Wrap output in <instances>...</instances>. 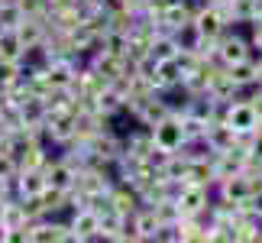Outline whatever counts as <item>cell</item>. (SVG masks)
Masks as SVG:
<instances>
[{
    "mask_svg": "<svg viewBox=\"0 0 262 243\" xmlns=\"http://www.w3.org/2000/svg\"><path fill=\"white\" fill-rule=\"evenodd\" d=\"M4 33H7V26H4V23H0V36H4Z\"/></svg>",
    "mask_w": 262,
    "mask_h": 243,
    "instance_id": "obj_28",
    "label": "cell"
},
{
    "mask_svg": "<svg viewBox=\"0 0 262 243\" xmlns=\"http://www.w3.org/2000/svg\"><path fill=\"white\" fill-rule=\"evenodd\" d=\"M207 97H214L217 104H230V100L243 97V91L236 88V81L230 78V72L224 65H214V72L207 78Z\"/></svg>",
    "mask_w": 262,
    "mask_h": 243,
    "instance_id": "obj_10",
    "label": "cell"
},
{
    "mask_svg": "<svg viewBox=\"0 0 262 243\" xmlns=\"http://www.w3.org/2000/svg\"><path fill=\"white\" fill-rule=\"evenodd\" d=\"M191 23H194L198 36H204V39H217V36L230 26V19H227V10H224V7L207 4V7H201L198 13L191 16Z\"/></svg>",
    "mask_w": 262,
    "mask_h": 243,
    "instance_id": "obj_7",
    "label": "cell"
},
{
    "mask_svg": "<svg viewBox=\"0 0 262 243\" xmlns=\"http://www.w3.org/2000/svg\"><path fill=\"white\" fill-rule=\"evenodd\" d=\"M256 19H262V0H256Z\"/></svg>",
    "mask_w": 262,
    "mask_h": 243,
    "instance_id": "obj_26",
    "label": "cell"
},
{
    "mask_svg": "<svg viewBox=\"0 0 262 243\" xmlns=\"http://www.w3.org/2000/svg\"><path fill=\"white\" fill-rule=\"evenodd\" d=\"M214 58H217V65H224V68L249 58V36H243L236 26H227L214 43Z\"/></svg>",
    "mask_w": 262,
    "mask_h": 243,
    "instance_id": "obj_1",
    "label": "cell"
},
{
    "mask_svg": "<svg viewBox=\"0 0 262 243\" xmlns=\"http://www.w3.org/2000/svg\"><path fill=\"white\" fill-rule=\"evenodd\" d=\"M23 55H26V49L19 46V39L13 29H7L4 36H0V58H10V62H23Z\"/></svg>",
    "mask_w": 262,
    "mask_h": 243,
    "instance_id": "obj_18",
    "label": "cell"
},
{
    "mask_svg": "<svg viewBox=\"0 0 262 243\" xmlns=\"http://www.w3.org/2000/svg\"><path fill=\"white\" fill-rule=\"evenodd\" d=\"M204 143L214 149V153H230V149L239 146V133H233V127H230L224 117H217V120H210V124H207Z\"/></svg>",
    "mask_w": 262,
    "mask_h": 243,
    "instance_id": "obj_11",
    "label": "cell"
},
{
    "mask_svg": "<svg viewBox=\"0 0 262 243\" xmlns=\"http://www.w3.org/2000/svg\"><path fill=\"white\" fill-rule=\"evenodd\" d=\"M185 23H191V10L185 7V0H175V4L159 10V26L168 29V33H178Z\"/></svg>",
    "mask_w": 262,
    "mask_h": 243,
    "instance_id": "obj_14",
    "label": "cell"
},
{
    "mask_svg": "<svg viewBox=\"0 0 262 243\" xmlns=\"http://www.w3.org/2000/svg\"><path fill=\"white\" fill-rule=\"evenodd\" d=\"M243 97L249 100V104H253V110H256V114H259V120H262V85H256V88H249V91H246Z\"/></svg>",
    "mask_w": 262,
    "mask_h": 243,
    "instance_id": "obj_22",
    "label": "cell"
},
{
    "mask_svg": "<svg viewBox=\"0 0 262 243\" xmlns=\"http://www.w3.org/2000/svg\"><path fill=\"white\" fill-rule=\"evenodd\" d=\"M220 117H224L227 124L233 127V133H239V136H249L259 127V114L253 110V104H249L246 97H236V100H230V104H224V114Z\"/></svg>",
    "mask_w": 262,
    "mask_h": 243,
    "instance_id": "obj_4",
    "label": "cell"
},
{
    "mask_svg": "<svg viewBox=\"0 0 262 243\" xmlns=\"http://www.w3.org/2000/svg\"><path fill=\"white\" fill-rule=\"evenodd\" d=\"M68 230H72V243H91V240H97V230H100L97 211L94 208L72 211V217H68Z\"/></svg>",
    "mask_w": 262,
    "mask_h": 243,
    "instance_id": "obj_8",
    "label": "cell"
},
{
    "mask_svg": "<svg viewBox=\"0 0 262 243\" xmlns=\"http://www.w3.org/2000/svg\"><path fill=\"white\" fill-rule=\"evenodd\" d=\"M227 19L230 26H246L256 19V0H227Z\"/></svg>",
    "mask_w": 262,
    "mask_h": 243,
    "instance_id": "obj_17",
    "label": "cell"
},
{
    "mask_svg": "<svg viewBox=\"0 0 262 243\" xmlns=\"http://www.w3.org/2000/svg\"><path fill=\"white\" fill-rule=\"evenodd\" d=\"M168 114H172V104H168V97L162 94V91H156V94H149L143 104L136 107V114H133V120L139 127H146V130H152L159 120H165Z\"/></svg>",
    "mask_w": 262,
    "mask_h": 243,
    "instance_id": "obj_9",
    "label": "cell"
},
{
    "mask_svg": "<svg viewBox=\"0 0 262 243\" xmlns=\"http://www.w3.org/2000/svg\"><path fill=\"white\" fill-rule=\"evenodd\" d=\"M42 172H46V185H52V188H62V191H68V188H75V178H78V169L72 166L68 159H52L49 156V162L42 166Z\"/></svg>",
    "mask_w": 262,
    "mask_h": 243,
    "instance_id": "obj_12",
    "label": "cell"
},
{
    "mask_svg": "<svg viewBox=\"0 0 262 243\" xmlns=\"http://www.w3.org/2000/svg\"><path fill=\"white\" fill-rule=\"evenodd\" d=\"M249 208H253V214L262 220V191H256V195L249 198Z\"/></svg>",
    "mask_w": 262,
    "mask_h": 243,
    "instance_id": "obj_24",
    "label": "cell"
},
{
    "mask_svg": "<svg viewBox=\"0 0 262 243\" xmlns=\"http://www.w3.org/2000/svg\"><path fill=\"white\" fill-rule=\"evenodd\" d=\"M49 4V10H65V7H72L75 0H46Z\"/></svg>",
    "mask_w": 262,
    "mask_h": 243,
    "instance_id": "obj_25",
    "label": "cell"
},
{
    "mask_svg": "<svg viewBox=\"0 0 262 243\" xmlns=\"http://www.w3.org/2000/svg\"><path fill=\"white\" fill-rule=\"evenodd\" d=\"M259 85H262V62H259Z\"/></svg>",
    "mask_w": 262,
    "mask_h": 243,
    "instance_id": "obj_27",
    "label": "cell"
},
{
    "mask_svg": "<svg viewBox=\"0 0 262 243\" xmlns=\"http://www.w3.org/2000/svg\"><path fill=\"white\" fill-rule=\"evenodd\" d=\"M16 7L23 10V16H46L49 13L46 0H16Z\"/></svg>",
    "mask_w": 262,
    "mask_h": 243,
    "instance_id": "obj_21",
    "label": "cell"
},
{
    "mask_svg": "<svg viewBox=\"0 0 262 243\" xmlns=\"http://www.w3.org/2000/svg\"><path fill=\"white\" fill-rule=\"evenodd\" d=\"M107 201H110V208L117 211V214H123V217H129L133 211L143 205L139 201V195L129 185H120V181H114V188H110V195H107Z\"/></svg>",
    "mask_w": 262,
    "mask_h": 243,
    "instance_id": "obj_13",
    "label": "cell"
},
{
    "mask_svg": "<svg viewBox=\"0 0 262 243\" xmlns=\"http://www.w3.org/2000/svg\"><path fill=\"white\" fill-rule=\"evenodd\" d=\"M42 139H46V146L65 149L75 139V114H68V110H62V114H49L46 124H42Z\"/></svg>",
    "mask_w": 262,
    "mask_h": 243,
    "instance_id": "obj_5",
    "label": "cell"
},
{
    "mask_svg": "<svg viewBox=\"0 0 262 243\" xmlns=\"http://www.w3.org/2000/svg\"><path fill=\"white\" fill-rule=\"evenodd\" d=\"M29 243H72L68 220L58 217H39L29 224Z\"/></svg>",
    "mask_w": 262,
    "mask_h": 243,
    "instance_id": "obj_6",
    "label": "cell"
},
{
    "mask_svg": "<svg viewBox=\"0 0 262 243\" xmlns=\"http://www.w3.org/2000/svg\"><path fill=\"white\" fill-rule=\"evenodd\" d=\"M149 136H152V146H156V149H162V153H178V149L185 146L181 117H178V114H168L165 120H159V124L149 130Z\"/></svg>",
    "mask_w": 262,
    "mask_h": 243,
    "instance_id": "obj_3",
    "label": "cell"
},
{
    "mask_svg": "<svg viewBox=\"0 0 262 243\" xmlns=\"http://www.w3.org/2000/svg\"><path fill=\"white\" fill-rule=\"evenodd\" d=\"M19 19H23V10H19L16 4H0V23H4L7 29H13Z\"/></svg>",
    "mask_w": 262,
    "mask_h": 243,
    "instance_id": "obj_20",
    "label": "cell"
},
{
    "mask_svg": "<svg viewBox=\"0 0 262 243\" xmlns=\"http://www.w3.org/2000/svg\"><path fill=\"white\" fill-rule=\"evenodd\" d=\"M7 198H13V188H10V178L0 175V205H4Z\"/></svg>",
    "mask_w": 262,
    "mask_h": 243,
    "instance_id": "obj_23",
    "label": "cell"
},
{
    "mask_svg": "<svg viewBox=\"0 0 262 243\" xmlns=\"http://www.w3.org/2000/svg\"><path fill=\"white\" fill-rule=\"evenodd\" d=\"M175 208L181 217H204V211L214 198V188L207 185H178L175 188Z\"/></svg>",
    "mask_w": 262,
    "mask_h": 243,
    "instance_id": "obj_2",
    "label": "cell"
},
{
    "mask_svg": "<svg viewBox=\"0 0 262 243\" xmlns=\"http://www.w3.org/2000/svg\"><path fill=\"white\" fill-rule=\"evenodd\" d=\"M23 78V65L19 62H10V58H0V91L16 85V81Z\"/></svg>",
    "mask_w": 262,
    "mask_h": 243,
    "instance_id": "obj_19",
    "label": "cell"
},
{
    "mask_svg": "<svg viewBox=\"0 0 262 243\" xmlns=\"http://www.w3.org/2000/svg\"><path fill=\"white\" fill-rule=\"evenodd\" d=\"M0 224L7 230H19V227H29V217L23 211V201L19 198H7L4 208H0Z\"/></svg>",
    "mask_w": 262,
    "mask_h": 243,
    "instance_id": "obj_16",
    "label": "cell"
},
{
    "mask_svg": "<svg viewBox=\"0 0 262 243\" xmlns=\"http://www.w3.org/2000/svg\"><path fill=\"white\" fill-rule=\"evenodd\" d=\"M227 72H230V78L236 81V88L243 91V94L249 88L259 85V65L253 62V58H243V62H236V65H227Z\"/></svg>",
    "mask_w": 262,
    "mask_h": 243,
    "instance_id": "obj_15",
    "label": "cell"
}]
</instances>
